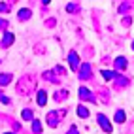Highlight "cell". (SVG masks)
Returning <instances> with one entry per match:
<instances>
[{
	"label": "cell",
	"instance_id": "obj_17",
	"mask_svg": "<svg viewBox=\"0 0 134 134\" xmlns=\"http://www.w3.org/2000/svg\"><path fill=\"white\" fill-rule=\"evenodd\" d=\"M0 79H2V85H8V83H10V79H12V74H2Z\"/></svg>",
	"mask_w": 134,
	"mask_h": 134
},
{
	"label": "cell",
	"instance_id": "obj_1",
	"mask_svg": "<svg viewBox=\"0 0 134 134\" xmlns=\"http://www.w3.org/2000/svg\"><path fill=\"white\" fill-rule=\"evenodd\" d=\"M62 115H64V110H62L59 115H57V111H51V113L47 115V123L51 125V127H57V123L60 121V117H62Z\"/></svg>",
	"mask_w": 134,
	"mask_h": 134
},
{
	"label": "cell",
	"instance_id": "obj_8",
	"mask_svg": "<svg viewBox=\"0 0 134 134\" xmlns=\"http://www.w3.org/2000/svg\"><path fill=\"white\" fill-rule=\"evenodd\" d=\"M115 68L125 70V68H127V59H125V57H117V59H115Z\"/></svg>",
	"mask_w": 134,
	"mask_h": 134
},
{
	"label": "cell",
	"instance_id": "obj_15",
	"mask_svg": "<svg viewBox=\"0 0 134 134\" xmlns=\"http://www.w3.org/2000/svg\"><path fill=\"white\" fill-rule=\"evenodd\" d=\"M102 77L110 81V79H113V77H115V74H113V72H110V70H102Z\"/></svg>",
	"mask_w": 134,
	"mask_h": 134
},
{
	"label": "cell",
	"instance_id": "obj_6",
	"mask_svg": "<svg viewBox=\"0 0 134 134\" xmlns=\"http://www.w3.org/2000/svg\"><path fill=\"white\" fill-rule=\"evenodd\" d=\"M13 34L12 32H6L4 34V38H2V47H8V46H12V43H13Z\"/></svg>",
	"mask_w": 134,
	"mask_h": 134
},
{
	"label": "cell",
	"instance_id": "obj_4",
	"mask_svg": "<svg viewBox=\"0 0 134 134\" xmlns=\"http://www.w3.org/2000/svg\"><path fill=\"white\" fill-rule=\"evenodd\" d=\"M79 98L81 100H93V93L87 87H79Z\"/></svg>",
	"mask_w": 134,
	"mask_h": 134
},
{
	"label": "cell",
	"instance_id": "obj_16",
	"mask_svg": "<svg viewBox=\"0 0 134 134\" xmlns=\"http://www.w3.org/2000/svg\"><path fill=\"white\" fill-rule=\"evenodd\" d=\"M66 96H68L66 91H59V93H55V100H64Z\"/></svg>",
	"mask_w": 134,
	"mask_h": 134
},
{
	"label": "cell",
	"instance_id": "obj_19",
	"mask_svg": "<svg viewBox=\"0 0 134 134\" xmlns=\"http://www.w3.org/2000/svg\"><path fill=\"white\" fill-rule=\"evenodd\" d=\"M2 102H4V104H8V102H10V98H8L6 94H2Z\"/></svg>",
	"mask_w": 134,
	"mask_h": 134
},
{
	"label": "cell",
	"instance_id": "obj_11",
	"mask_svg": "<svg viewBox=\"0 0 134 134\" xmlns=\"http://www.w3.org/2000/svg\"><path fill=\"white\" fill-rule=\"evenodd\" d=\"M32 132H34V134H40V132H42V123H40L38 119L32 121Z\"/></svg>",
	"mask_w": 134,
	"mask_h": 134
},
{
	"label": "cell",
	"instance_id": "obj_21",
	"mask_svg": "<svg viewBox=\"0 0 134 134\" xmlns=\"http://www.w3.org/2000/svg\"><path fill=\"white\" fill-rule=\"evenodd\" d=\"M6 134H12V132H6Z\"/></svg>",
	"mask_w": 134,
	"mask_h": 134
},
{
	"label": "cell",
	"instance_id": "obj_20",
	"mask_svg": "<svg viewBox=\"0 0 134 134\" xmlns=\"http://www.w3.org/2000/svg\"><path fill=\"white\" fill-rule=\"evenodd\" d=\"M132 51H134V43H132Z\"/></svg>",
	"mask_w": 134,
	"mask_h": 134
},
{
	"label": "cell",
	"instance_id": "obj_7",
	"mask_svg": "<svg viewBox=\"0 0 134 134\" xmlns=\"http://www.w3.org/2000/svg\"><path fill=\"white\" fill-rule=\"evenodd\" d=\"M79 77H81V79L91 77V66H89V64H81V72H79Z\"/></svg>",
	"mask_w": 134,
	"mask_h": 134
},
{
	"label": "cell",
	"instance_id": "obj_18",
	"mask_svg": "<svg viewBox=\"0 0 134 134\" xmlns=\"http://www.w3.org/2000/svg\"><path fill=\"white\" fill-rule=\"evenodd\" d=\"M66 134H77V129H76V127H72V129H70Z\"/></svg>",
	"mask_w": 134,
	"mask_h": 134
},
{
	"label": "cell",
	"instance_id": "obj_14",
	"mask_svg": "<svg viewBox=\"0 0 134 134\" xmlns=\"http://www.w3.org/2000/svg\"><path fill=\"white\" fill-rule=\"evenodd\" d=\"M125 119H127V117H125V111H115V123H125Z\"/></svg>",
	"mask_w": 134,
	"mask_h": 134
},
{
	"label": "cell",
	"instance_id": "obj_12",
	"mask_svg": "<svg viewBox=\"0 0 134 134\" xmlns=\"http://www.w3.org/2000/svg\"><path fill=\"white\" fill-rule=\"evenodd\" d=\"M77 115H79V117H89V110L85 108V106H77Z\"/></svg>",
	"mask_w": 134,
	"mask_h": 134
},
{
	"label": "cell",
	"instance_id": "obj_13",
	"mask_svg": "<svg viewBox=\"0 0 134 134\" xmlns=\"http://www.w3.org/2000/svg\"><path fill=\"white\" fill-rule=\"evenodd\" d=\"M43 79H47L49 83H57V77H55V72H46V74H43Z\"/></svg>",
	"mask_w": 134,
	"mask_h": 134
},
{
	"label": "cell",
	"instance_id": "obj_2",
	"mask_svg": "<svg viewBox=\"0 0 134 134\" xmlns=\"http://www.w3.org/2000/svg\"><path fill=\"white\" fill-rule=\"evenodd\" d=\"M96 119H98L100 127H102L106 132H111V125H110V121H108V119H106V115H104V113H98V117H96Z\"/></svg>",
	"mask_w": 134,
	"mask_h": 134
},
{
	"label": "cell",
	"instance_id": "obj_9",
	"mask_svg": "<svg viewBox=\"0 0 134 134\" xmlns=\"http://www.w3.org/2000/svg\"><path fill=\"white\" fill-rule=\"evenodd\" d=\"M36 100H38V106H46V102H47V94H46V91H40Z\"/></svg>",
	"mask_w": 134,
	"mask_h": 134
},
{
	"label": "cell",
	"instance_id": "obj_3",
	"mask_svg": "<svg viewBox=\"0 0 134 134\" xmlns=\"http://www.w3.org/2000/svg\"><path fill=\"white\" fill-rule=\"evenodd\" d=\"M68 62H70V68H72L74 72L81 68V66H79V59H77V55H76V53H70V55H68Z\"/></svg>",
	"mask_w": 134,
	"mask_h": 134
},
{
	"label": "cell",
	"instance_id": "obj_10",
	"mask_svg": "<svg viewBox=\"0 0 134 134\" xmlns=\"http://www.w3.org/2000/svg\"><path fill=\"white\" fill-rule=\"evenodd\" d=\"M21 117H23L25 121H34V115H32V110H23V113H21Z\"/></svg>",
	"mask_w": 134,
	"mask_h": 134
},
{
	"label": "cell",
	"instance_id": "obj_5",
	"mask_svg": "<svg viewBox=\"0 0 134 134\" xmlns=\"http://www.w3.org/2000/svg\"><path fill=\"white\" fill-rule=\"evenodd\" d=\"M30 15H32V12L29 10V8H23V10H19V13H17V17H19L21 21H26V19H30Z\"/></svg>",
	"mask_w": 134,
	"mask_h": 134
}]
</instances>
